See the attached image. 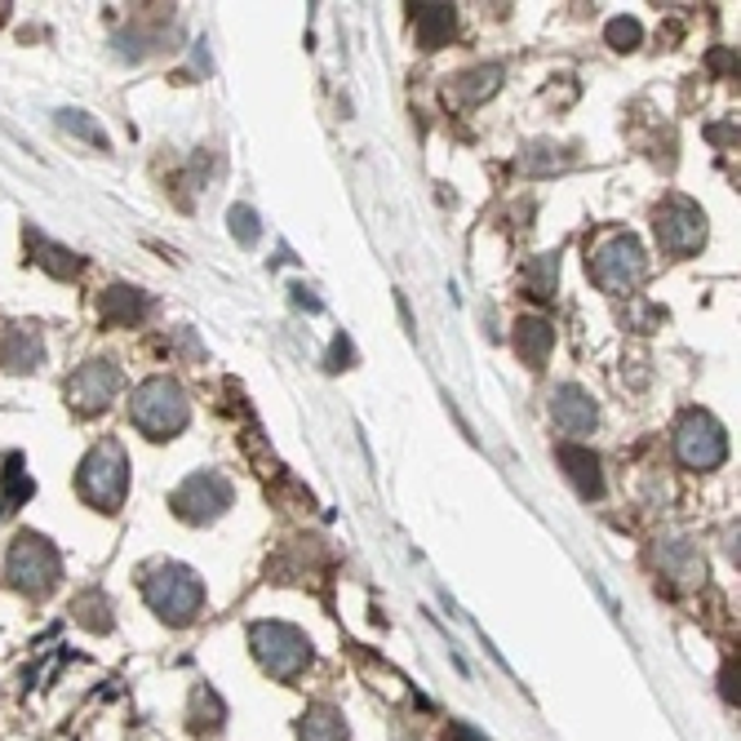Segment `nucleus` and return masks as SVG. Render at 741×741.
<instances>
[{"mask_svg": "<svg viewBox=\"0 0 741 741\" xmlns=\"http://www.w3.org/2000/svg\"><path fill=\"white\" fill-rule=\"evenodd\" d=\"M76 489L89 506L108 510V515L125 506V497H130V453L121 449V440H102V445L89 449V458L80 462Z\"/></svg>", "mask_w": 741, "mask_h": 741, "instance_id": "1", "label": "nucleus"}, {"mask_svg": "<svg viewBox=\"0 0 741 741\" xmlns=\"http://www.w3.org/2000/svg\"><path fill=\"white\" fill-rule=\"evenodd\" d=\"M130 417H134V427L151 440H173L182 427H187V417H191V404L182 395V386L173 378H147L134 395H130Z\"/></svg>", "mask_w": 741, "mask_h": 741, "instance_id": "2", "label": "nucleus"}, {"mask_svg": "<svg viewBox=\"0 0 741 741\" xmlns=\"http://www.w3.org/2000/svg\"><path fill=\"white\" fill-rule=\"evenodd\" d=\"M143 595H147L151 613L165 617L169 626H187L204 608V586L187 564H156L143 577Z\"/></svg>", "mask_w": 741, "mask_h": 741, "instance_id": "3", "label": "nucleus"}, {"mask_svg": "<svg viewBox=\"0 0 741 741\" xmlns=\"http://www.w3.org/2000/svg\"><path fill=\"white\" fill-rule=\"evenodd\" d=\"M249 644H254V658L262 662V671L276 680H297L311 666V640L289 621H258L249 630Z\"/></svg>", "mask_w": 741, "mask_h": 741, "instance_id": "4", "label": "nucleus"}, {"mask_svg": "<svg viewBox=\"0 0 741 741\" xmlns=\"http://www.w3.org/2000/svg\"><path fill=\"white\" fill-rule=\"evenodd\" d=\"M586 267H591V280L604 293H635V289L644 284V271H649L644 249H640V240H635V236H608L586 258Z\"/></svg>", "mask_w": 741, "mask_h": 741, "instance_id": "5", "label": "nucleus"}, {"mask_svg": "<svg viewBox=\"0 0 741 741\" xmlns=\"http://www.w3.org/2000/svg\"><path fill=\"white\" fill-rule=\"evenodd\" d=\"M5 573H10V582L19 591L45 595L63 577V560H58V551L41 534H19L14 547H10V555H5Z\"/></svg>", "mask_w": 741, "mask_h": 741, "instance_id": "6", "label": "nucleus"}, {"mask_svg": "<svg viewBox=\"0 0 741 741\" xmlns=\"http://www.w3.org/2000/svg\"><path fill=\"white\" fill-rule=\"evenodd\" d=\"M653 232H658V245L662 254L671 258H688L706 245V214L688 200V195H671L658 204L653 214Z\"/></svg>", "mask_w": 741, "mask_h": 741, "instance_id": "7", "label": "nucleus"}, {"mask_svg": "<svg viewBox=\"0 0 741 741\" xmlns=\"http://www.w3.org/2000/svg\"><path fill=\"white\" fill-rule=\"evenodd\" d=\"M675 453L688 471H715L728 458V436L719 427V417H710L706 408L684 413L680 431H675Z\"/></svg>", "mask_w": 741, "mask_h": 741, "instance_id": "8", "label": "nucleus"}, {"mask_svg": "<svg viewBox=\"0 0 741 741\" xmlns=\"http://www.w3.org/2000/svg\"><path fill=\"white\" fill-rule=\"evenodd\" d=\"M232 497H236V489H232L227 475H218V471H195V475H187V480L178 484V493H173V515L187 519V524H214V519L232 506Z\"/></svg>", "mask_w": 741, "mask_h": 741, "instance_id": "9", "label": "nucleus"}, {"mask_svg": "<svg viewBox=\"0 0 741 741\" xmlns=\"http://www.w3.org/2000/svg\"><path fill=\"white\" fill-rule=\"evenodd\" d=\"M121 386H125V373L112 360H89L67 378V400L80 413H102L121 395Z\"/></svg>", "mask_w": 741, "mask_h": 741, "instance_id": "10", "label": "nucleus"}, {"mask_svg": "<svg viewBox=\"0 0 741 741\" xmlns=\"http://www.w3.org/2000/svg\"><path fill=\"white\" fill-rule=\"evenodd\" d=\"M98 315L108 329H138L151 315V297L134 284H112L98 293Z\"/></svg>", "mask_w": 741, "mask_h": 741, "instance_id": "11", "label": "nucleus"}, {"mask_svg": "<svg viewBox=\"0 0 741 741\" xmlns=\"http://www.w3.org/2000/svg\"><path fill=\"white\" fill-rule=\"evenodd\" d=\"M551 417H555V427L564 436H591V427H595V400L577 382H564L551 395Z\"/></svg>", "mask_w": 741, "mask_h": 741, "instance_id": "12", "label": "nucleus"}, {"mask_svg": "<svg viewBox=\"0 0 741 741\" xmlns=\"http://www.w3.org/2000/svg\"><path fill=\"white\" fill-rule=\"evenodd\" d=\"M0 364L10 373H36L45 364V338L32 325H10L0 334Z\"/></svg>", "mask_w": 741, "mask_h": 741, "instance_id": "13", "label": "nucleus"}, {"mask_svg": "<svg viewBox=\"0 0 741 741\" xmlns=\"http://www.w3.org/2000/svg\"><path fill=\"white\" fill-rule=\"evenodd\" d=\"M555 458H560V467L569 475V484L577 489V497H586V502L604 497V471H599V458L586 445H560Z\"/></svg>", "mask_w": 741, "mask_h": 741, "instance_id": "14", "label": "nucleus"}, {"mask_svg": "<svg viewBox=\"0 0 741 741\" xmlns=\"http://www.w3.org/2000/svg\"><path fill=\"white\" fill-rule=\"evenodd\" d=\"M515 351L528 369H542L547 356L555 351V325L542 321V315H519L515 321Z\"/></svg>", "mask_w": 741, "mask_h": 741, "instance_id": "15", "label": "nucleus"}, {"mask_svg": "<svg viewBox=\"0 0 741 741\" xmlns=\"http://www.w3.org/2000/svg\"><path fill=\"white\" fill-rule=\"evenodd\" d=\"M408 19H413V32H417V45L422 49H440L449 36H453V5H408Z\"/></svg>", "mask_w": 741, "mask_h": 741, "instance_id": "16", "label": "nucleus"}, {"mask_svg": "<svg viewBox=\"0 0 741 741\" xmlns=\"http://www.w3.org/2000/svg\"><path fill=\"white\" fill-rule=\"evenodd\" d=\"M297 741H351V732L334 706H311L297 719Z\"/></svg>", "mask_w": 741, "mask_h": 741, "instance_id": "17", "label": "nucleus"}, {"mask_svg": "<svg viewBox=\"0 0 741 741\" xmlns=\"http://www.w3.org/2000/svg\"><path fill=\"white\" fill-rule=\"evenodd\" d=\"M497 80H502V67H475V71H467V76H458L453 85H449V98L458 102V108H480V102L497 89Z\"/></svg>", "mask_w": 741, "mask_h": 741, "instance_id": "18", "label": "nucleus"}, {"mask_svg": "<svg viewBox=\"0 0 741 741\" xmlns=\"http://www.w3.org/2000/svg\"><path fill=\"white\" fill-rule=\"evenodd\" d=\"M32 493H36V484H32L23 458L10 453V458H5V480H0V515H10L14 506H23Z\"/></svg>", "mask_w": 741, "mask_h": 741, "instance_id": "19", "label": "nucleus"}, {"mask_svg": "<svg viewBox=\"0 0 741 741\" xmlns=\"http://www.w3.org/2000/svg\"><path fill=\"white\" fill-rule=\"evenodd\" d=\"M27 240H32V249H36V258L32 262H41L49 276H58V280H76L80 276V258L71 254V249H63V245H49V240H41L36 232H27Z\"/></svg>", "mask_w": 741, "mask_h": 741, "instance_id": "20", "label": "nucleus"}, {"mask_svg": "<svg viewBox=\"0 0 741 741\" xmlns=\"http://www.w3.org/2000/svg\"><path fill=\"white\" fill-rule=\"evenodd\" d=\"M195 719H191V728L200 732V737H209V732H218L223 728V719H227V706L218 701V693L214 688H195V710H191Z\"/></svg>", "mask_w": 741, "mask_h": 741, "instance_id": "21", "label": "nucleus"}, {"mask_svg": "<svg viewBox=\"0 0 741 741\" xmlns=\"http://www.w3.org/2000/svg\"><path fill=\"white\" fill-rule=\"evenodd\" d=\"M58 125H63L67 134H76L80 143L98 147V151H112V143H108V134H102V130H98V121H89V116H85V112H76V108L58 112Z\"/></svg>", "mask_w": 741, "mask_h": 741, "instance_id": "22", "label": "nucleus"}, {"mask_svg": "<svg viewBox=\"0 0 741 741\" xmlns=\"http://www.w3.org/2000/svg\"><path fill=\"white\" fill-rule=\"evenodd\" d=\"M528 293L534 297H555V280H560V258L555 254H542L534 267H528Z\"/></svg>", "mask_w": 741, "mask_h": 741, "instance_id": "23", "label": "nucleus"}, {"mask_svg": "<svg viewBox=\"0 0 741 741\" xmlns=\"http://www.w3.org/2000/svg\"><path fill=\"white\" fill-rule=\"evenodd\" d=\"M76 621H80L85 630L108 635V630H112V608H108V599H102V595H80V599H76Z\"/></svg>", "mask_w": 741, "mask_h": 741, "instance_id": "24", "label": "nucleus"}, {"mask_svg": "<svg viewBox=\"0 0 741 741\" xmlns=\"http://www.w3.org/2000/svg\"><path fill=\"white\" fill-rule=\"evenodd\" d=\"M662 569H666L671 577L688 582V586H693V582H701V573H706V569H701V560H697L688 547H666V551H662Z\"/></svg>", "mask_w": 741, "mask_h": 741, "instance_id": "25", "label": "nucleus"}, {"mask_svg": "<svg viewBox=\"0 0 741 741\" xmlns=\"http://www.w3.org/2000/svg\"><path fill=\"white\" fill-rule=\"evenodd\" d=\"M227 223H232V236H236V245H245V249H254L258 240H262V223H258V214L249 204H232V214H227Z\"/></svg>", "mask_w": 741, "mask_h": 741, "instance_id": "26", "label": "nucleus"}, {"mask_svg": "<svg viewBox=\"0 0 741 741\" xmlns=\"http://www.w3.org/2000/svg\"><path fill=\"white\" fill-rule=\"evenodd\" d=\"M604 36H608V45L613 49H621V54H630V49H640V41H644V27H640V19H613L608 27H604Z\"/></svg>", "mask_w": 741, "mask_h": 741, "instance_id": "27", "label": "nucleus"}, {"mask_svg": "<svg viewBox=\"0 0 741 741\" xmlns=\"http://www.w3.org/2000/svg\"><path fill=\"white\" fill-rule=\"evenodd\" d=\"M351 360H356V351H351V338H338V343H334V351H329V373H338V369H351Z\"/></svg>", "mask_w": 741, "mask_h": 741, "instance_id": "28", "label": "nucleus"}, {"mask_svg": "<svg viewBox=\"0 0 741 741\" xmlns=\"http://www.w3.org/2000/svg\"><path fill=\"white\" fill-rule=\"evenodd\" d=\"M719 688H723V697H728V701H737V658L723 666V675H719Z\"/></svg>", "mask_w": 741, "mask_h": 741, "instance_id": "29", "label": "nucleus"}, {"mask_svg": "<svg viewBox=\"0 0 741 741\" xmlns=\"http://www.w3.org/2000/svg\"><path fill=\"white\" fill-rule=\"evenodd\" d=\"M445 741H489V737H480L471 723H449V732H445Z\"/></svg>", "mask_w": 741, "mask_h": 741, "instance_id": "30", "label": "nucleus"}]
</instances>
